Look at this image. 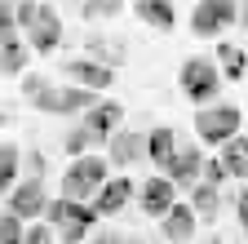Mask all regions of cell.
<instances>
[{
  "label": "cell",
  "mask_w": 248,
  "mask_h": 244,
  "mask_svg": "<svg viewBox=\"0 0 248 244\" xmlns=\"http://www.w3.org/2000/svg\"><path fill=\"white\" fill-rule=\"evenodd\" d=\"M120 120H124V107H120L115 98L98 102V107H93L80 125L67 133V142H62V146H67V156L80 160V156H93V146H107V142L120 133Z\"/></svg>",
  "instance_id": "cell-1"
},
{
  "label": "cell",
  "mask_w": 248,
  "mask_h": 244,
  "mask_svg": "<svg viewBox=\"0 0 248 244\" xmlns=\"http://www.w3.org/2000/svg\"><path fill=\"white\" fill-rule=\"evenodd\" d=\"M14 9H18V27L27 32V49L49 58L62 45V18H58V9L36 5V0H22V5H14Z\"/></svg>",
  "instance_id": "cell-2"
},
{
  "label": "cell",
  "mask_w": 248,
  "mask_h": 244,
  "mask_svg": "<svg viewBox=\"0 0 248 244\" xmlns=\"http://www.w3.org/2000/svg\"><path fill=\"white\" fill-rule=\"evenodd\" d=\"M107 169H111V164H107L102 156H80V160H71L67 169H62V200L93 204V200H98V191L111 182Z\"/></svg>",
  "instance_id": "cell-3"
},
{
  "label": "cell",
  "mask_w": 248,
  "mask_h": 244,
  "mask_svg": "<svg viewBox=\"0 0 248 244\" xmlns=\"http://www.w3.org/2000/svg\"><path fill=\"white\" fill-rule=\"evenodd\" d=\"M45 222L58 231V240L62 244H84V240H93V227H98V209L93 204H76V200H49V209H45Z\"/></svg>",
  "instance_id": "cell-4"
},
{
  "label": "cell",
  "mask_w": 248,
  "mask_h": 244,
  "mask_svg": "<svg viewBox=\"0 0 248 244\" xmlns=\"http://www.w3.org/2000/svg\"><path fill=\"white\" fill-rule=\"evenodd\" d=\"M177 89L191 102L213 107V98L222 94V67H217V58H186L182 71H177Z\"/></svg>",
  "instance_id": "cell-5"
},
{
  "label": "cell",
  "mask_w": 248,
  "mask_h": 244,
  "mask_svg": "<svg viewBox=\"0 0 248 244\" xmlns=\"http://www.w3.org/2000/svg\"><path fill=\"white\" fill-rule=\"evenodd\" d=\"M239 129H244V111L235 102H213L195 111V133L208 146H226L231 138H239Z\"/></svg>",
  "instance_id": "cell-6"
},
{
  "label": "cell",
  "mask_w": 248,
  "mask_h": 244,
  "mask_svg": "<svg viewBox=\"0 0 248 244\" xmlns=\"http://www.w3.org/2000/svg\"><path fill=\"white\" fill-rule=\"evenodd\" d=\"M235 22H239V5H231V0H200V5L191 9V32L204 36V40L222 36Z\"/></svg>",
  "instance_id": "cell-7"
},
{
  "label": "cell",
  "mask_w": 248,
  "mask_h": 244,
  "mask_svg": "<svg viewBox=\"0 0 248 244\" xmlns=\"http://www.w3.org/2000/svg\"><path fill=\"white\" fill-rule=\"evenodd\" d=\"M36 111L45 115H89L98 107V94H89V89H76V84H62V89H49L40 102H31Z\"/></svg>",
  "instance_id": "cell-8"
},
{
  "label": "cell",
  "mask_w": 248,
  "mask_h": 244,
  "mask_svg": "<svg viewBox=\"0 0 248 244\" xmlns=\"http://www.w3.org/2000/svg\"><path fill=\"white\" fill-rule=\"evenodd\" d=\"M45 209H49V195H45L40 178H22L9 191V200H5V213H14V218H22V222H40Z\"/></svg>",
  "instance_id": "cell-9"
},
{
  "label": "cell",
  "mask_w": 248,
  "mask_h": 244,
  "mask_svg": "<svg viewBox=\"0 0 248 244\" xmlns=\"http://www.w3.org/2000/svg\"><path fill=\"white\" fill-rule=\"evenodd\" d=\"M62 71H67V80L76 89H89V94H107L115 84L111 63H98V58H71V63H62Z\"/></svg>",
  "instance_id": "cell-10"
},
{
  "label": "cell",
  "mask_w": 248,
  "mask_h": 244,
  "mask_svg": "<svg viewBox=\"0 0 248 244\" xmlns=\"http://www.w3.org/2000/svg\"><path fill=\"white\" fill-rule=\"evenodd\" d=\"M173 204H177V187H173V182H169L164 173L146 178L142 187H138V209L146 213V218H155V222H164Z\"/></svg>",
  "instance_id": "cell-11"
},
{
  "label": "cell",
  "mask_w": 248,
  "mask_h": 244,
  "mask_svg": "<svg viewBox=\"0 0 248 244\" xmlns=\"http://www.w3.org/2000/svg\"><path fill=\"white\" fill-rule=\"evenodd\" d=\"M138 160H146V133H138V129H120V133L107 142V164H115V169H133Z\"/></svg>",
  "instance_id": "cell-12"
},
{
  "label": "cell",
  "mask_w": 248,
  "mask_h": 244,
  "mask_svg": "<svg viewBox=\"0 0 248 244\" xmlns=\"http://www.w3.org/2000/svg\"><path fill=\"white\" fill-rule=\"evenodd\" d=\"M138 195V182L129 178V173H115L111 182H107V187L98 191V200H93V209H98V218H115V213L124 209V204H129Z\"/></svg>",
  "instance_id": "cell-13"
},
{
  "label": "cell",
  "mask_w": 248,
  "mask_h": 244,
  "mask_svg": "<svg viewBox=\"0 0 248 244\" xmlns=\"http://www.w3.org/2000/svg\"><path fill=\"white\" fill-rule=\"evenodd\" d=\"M195 227H200V218H195V209H191V200H177L173 209H169V218L160 222V235L169 240V244H191L195 240Z\"/></svg>",
  "instance_id": "cell-14"
},
{
  "label": "cell",
  "mask_w": 248,
  "mask_h": 244,
  "mask_svg": "<svg viewBox=\"0 0 248 244\" xmlns=\"http://www.w3.org/2000/svg\"><path fill=\"white\" fill-rule=\"evenodd\" d=\"M164 178L173 182V187L195 191V187H200V178H204V156H200V146H182V151H177V160L169 164Z\"/></svg>",
  "instance_id": "cell-15"
},
{
  "label": "cell",
  "mask_w": 248,
  "mask_h": 244,
  "mask_svg": "<svg viewBox=\"0 0 248 244\" xmlns=\"http://www.w3.org/2000/svg\"><path fill=\"white\" fill-rule=\"evenodd\" d=\"M177 129H169V125H160V129H151L146 133V160L155 164V169H164L169 173V164L177 160Z\"/></svg>",
  "instance_id": "cell-16"
},
{
  "label": "cell",
  "mask_w": 248,
  "mask_h": 244,
  "mask_svg": "<svg viewBox=\"0 0 248 244\" xmlns=\"http://www.w3.org/2000/svg\"><path fill=\"white\" fill-rule=\"evenodd\" d=\"M133 14H138L146 27H155V32H173V22H177V9L169 5V0H138Z\"/></svg>",
  "instance_id": "cell-17"
},
{
  "label": "cell",
  "mask_w": 248,
  "mask_h": 244,
  "mask_svg": "<svg viewBox=\"0 0 248 244\" xmlns=\"http://www.w3.org/2000/svg\"><path fill=\"white\" fill-rule=\"evenodd\" d=\"M27 67H31V49H27V40H9V45H0V76H5V80L27 76Z\"/></svg>",
  "instance_id": "cell-18"
},
{
  "label": "cell",
  "mask_w": 248,
  "mask_h": 244,
  "mask_svg": "<svg viewBox=\"0 0 248 244\" xmlns=\"http://www.w3.org/2000/svg\"><path fill=\"white\" fill-rule=\"evenodd\" d=\"M18 169H22V151L14 142H0V195H5V200L18 187Z\"/></svg>",
  "instance_id": "cell-19"
},
{
  "label": "cell",
  "mask_w": 248,
  "mask_h": 244,
  "mask_svg": "<svg viewBox=\"0 0 248 244\" xmlns=\"http://www.w3.org/2000/svg\"><path fill=\"white\" fill-rule=\"evenodd\" d=\"M226 164V173L231 178H248V133H239V138H231L226 146H222V156H217Z\"/></svg>",
  "instance_id": "cell-20"
},
{
  "label": "cell",
  "mask_w": 248,
  "mask_h": 244,
  "mask_svg": "<svg viewBox=\"0 0 248 244\" xmlns=\"http://www.w3.org/2000/svg\"><path fill=\"white\" fill-rule=\"evenodd\" d=\"M217 67L226 71V80H244V71H248V53L239 49V45H217Z\"/></svg>",
  "instance_id": "cell-21"
},
{
  "label": "cell",
  "mask_w": 248,
  "mask_h": 244,
  "mask_svg": "<svg viewBox=\"0 0 248 244\" xmlns=\"http://www.w3.org/2000/svg\"><path fill=\"white\" fill-rule=\"evenodd\" d=\"M191 209H195V218L213 222V218H217V209H222V195H217V187H208V182H200V187L191 191Z\"/></svg>",
  "instance_id": "cell-22"
},
{
  "label": "cell",
  "mask_w": 248,
  "mask_h": 244,
  "mask_svg": "<svg viewBox=\"0 0 248 244\" xmlns=\"http://www.w3.org/2000/svg\"><path fill=\"white\" fill-rule=\"evenodd\" d=\"M80 18L84 22H98V18H120V5H115V0H80Z\"/></svg>",
  "instance_id": "cell-23"
},
{
  "label": "cell",
  "mask_w": 248,
  "mask_h": 244,
  "mask_svg": "<svg viewBox=\"0 0 248 244\" xmlns=\"http://www.w3.org/2000/svg\"><path fill=\"white\" fill-rule=\"evenodd\" d=\"M27 240V222L14 213H0V244H22Z\"/></svg>",
  "instance_id": "cell-24"
},
{
  "label": "cell",
  "mask_w": 248,
  "mask_h": 244,
  "mask_svg": "<svg viewBox=\"0 0 248 244\" xmlns=\"http://www.w3.org/2000/svg\"><path fill=\"white\" fill-rule=\"evenodd\" d=\"M49 89H53V84H49L40 71H27V76H22V98H31V102H40Z\"/></svg>",
  "instance_id": "cell-25"
},
{
  "label": "cell",
  "mask_w": 248,
  "mask_h": 244,
  "mask_svg": "<svg viewBox=\"0 0 248 244\" xmlns=\"http://www.w3.org/2000/svg\"><path fill=\"white\" fill-rule=\"evenodd\" d=\"M14 32H18V9H14V5H0V45L18 40Z\"/></svg>",
  "instance_id": "cell-26"
},
{
  "label": "cell",
  "mask_w": 248,
  "mask_h": 244,
  "mask_svg": "<svg viewBox=\"0 0 248 244\" xmlns=\"http://www.w3.org/2000/svg\"><path fill=\"white\" fill-rule=\"evenodd\" d=\"M53 240H58V231H53L49 222H31V227H27V240H22V244H53Z\"/></svg>",
  "instance_id": "cell-27"
},
{
  "label": "cell",
  "mask_w": 248,
  "mask_h": 244,
  "mask_svg": "<svg viewBox=\"0 0 248 244\" xmlns=\"http://www.w3.org/2000/svg\"><path fill=\"white\" fill-rule=\"evenodd\" d=\"M226 178H231V173H226L222 160H204V178H200V182H208V187H222Z\"/></svg>",
  "instance_id": "cell-28"
},
{
  "label": "cell",
  "mask_w": 248,
  "mask_h": 244,
  "mask_svg": "<svg viewBox=\"0 0 248 244\" xmlns=\"http://www.w3.org/2000/svg\"><path fill=\"white\" fill-rule=\"evenodd\" d=\"M93 244H146L142 235H115V231H102V235H93Z\"/></svg>",
  "instance_id": "cell-29"
},
{
  "label": "cell",
  "mask_w": 248,
  "mask_h": 244,
  "mask_svg": "<svg viewBox=\"0 0 248 244\" xmlns=\"http://www.w3.org/2000/svg\"><path fill=\"white\" fill-rule=\"evenodd\" d=\"M22 164H27V178H40V169H45V156H40V151H27V156H22Z\"/></svg>",
  "instance_id": "cell-30"
},
{
  "label": "cell",
  "mask_w": 248,
  "mask_h": 244,
  "mask_svg": "<svg viewBox=\"0 0 248 244\" xmlns=\"http://www.w3.org/2000/svg\"><path fill=\"white\" fill-rule=\"evenodd\" d=\"M235 213H239V227L248 231V191H239V195H235Z\"/></svg>",
  "instance_id": "cell-31"
},
{
  "label": "cell",
  "mask_w": 248,
  "mask_h": 244,
  "mask_svg": "<svg viewBox=\"0 0 248 244\" xmlns=\"http://www.w3.org/2000/svg\"><path fill=\"white\" fill-rule=\"evenodd\" d=\"M239 27H248V5H239Z\"/></svg>",
  "instance_id": "cell-32"
},
{
  "label": "cell",
  "mask_w": 248,
  "mask_h": 244,
  "mask_svg": "<svg viewBox=\"0 0 248 244\" xmlns=\"http://www.w3.org/2000/svg\"><path fill=\"white\" fill-rule=\"evenodd\" d=\"M200 244H222V240H200Z\"/></svg>",
  "instance_id": "cell-33"
},
{
  "label": "cell",
  "mask_w": 248,
  "mask_h": 244,
  "mask_svg": "<svg viewBox=\"0 0 248 244\" xmlns=\"http://www.w3.org/2000/svg\"><path fill=\"white\" fill-rule=\"evenodd\" d=\"M0 125H5V111H0Z\"/></svg>",
  "instance_id": "cell-34"
},
{
  "label": "cell",
  "mask_w": 248,
  "mask_h": 244,
  "mask_svg": "<svg viewBox=\"0 0 248 244\" xmlns=\"http://www.w3.org/2000/svg\"><path fill=\"white\" fill-rule=\"evenodd\" d=\"M239 244H244V240H239Z\"/></svg>",
  "instance_id": "cell-35"
}]
</instances>
